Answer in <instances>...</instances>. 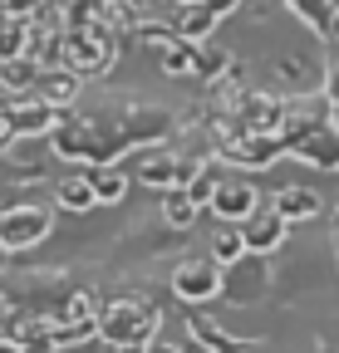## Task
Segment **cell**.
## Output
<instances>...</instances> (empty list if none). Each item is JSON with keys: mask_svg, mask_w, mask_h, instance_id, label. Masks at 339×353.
Masks as SVG:
<instances>
[{"mask_svg": "<svg viewBox=\"0 0 339 353\" xmlns=\"http://www.w3.org/2000/svg\"><path fill=\"white\" fill-rule=\"evenodd\" d=\"M0 6H6V15L30 20V15H39V10H45V0H0Z\"/></svg>", "mask_w": 339, "mask_h": 353, "instance_id": "obj_21", "label": "cell"}, {"mask_svg": "<svg viewBox=\"0 0 339 353\" xmlns=\"http://www.w3.org/2000/svg\"><path fill=\"white\" fill-rule=\"evenodd\" d=\"M285 148L290 152H300V157H310L315 167H339V132L334 128H325V123H305L300 132H285Z\"/></svg>", "mask_w": 339, "mask_h": 353, "instance_id": "obj_5", "label": "cell"}, {"mask_svg": "<svg viewBox=\"0 0 339 353\" xmlns=\"http://www.w3.org/2000/svg\"><path fill=\"white\" fill-rule=\"evenodd\" d=\"M271 206L295 226V221H315V216L325 211V196H320L315 187H280V192L271 196Z\"/></svg>", "mask_w": 339, "mask_h": 353, "instance_id": "obj_9", "label": "cell"}, {"mask_svg": "<svg viewBox=\"0 0 339 353\" xmlns=\"http://www.w3.org/2000/svg\"><path fill=\"white\" fill-rule=\"evenodd\" d=\"M173 294L182 304H211L226 294V265L211 255V260H187L173 270Z\"/></svg>", "mask_w": 339, "mask_h": 353, "instance_id": "obj_2", "label": "cell"}, {"mask_svg": "<svg viewBox=\"0 0 339 353\" xmlns=\"http://www.w3.org/2000/svg\"><path fill=\"white\" fill-rule=\"evenodd\" d=\"M25 44H30V25H25L20 15H6V10H0V64L20 59Z\"/></svg>", "mask_w": 339, "mask_h": 353, "instance_id": "obj_13", "label": "cell"}, {"mask_svg": "<svg viewBox=\"0 0 339 353\" xmlns=\"http://www.w3.org/2000/svg\"><path fill=\"white\" fill-rule=\"evenodd\" d=\"M74 88H79V74L69 69V74H45V79H39V99H45V103H69L74 99Z\"/></svg>", "mask_w": 339, "mask_h": 353, "instance_id": "obj_16", "label": "cell"}, {"mask_svg": "<svg viewBox=\"0 0 339 353\" xmlns=\"http://www.w3.org/2000/svg\"><path fill=\"white\" fill-rule=\"evenodd\" d=\"M280 118H285V108H280L275 99H266V94L246 103V128H261V132H275V128H280Z\"/></svg>", "mask_w": 339, "mask_h": 353, "instance_id": "obj_15", "label": "cell"}, {"mask_svg": "<svg viewBox=\"0 0 339 353\" xmlns=\"http://www.w3.org/2000/svg\"><path fill=\"white\" fill-rule=\"evenodd\" d=\"M197 176V167L192 162H177V157H167V152H148V157H138V182H148V187H187Z\"/></svg>", "mask_w": 339, "mask_h": 353, "instance_id": "obj_8", "label": "cell"}, {"mask_svg": "<svg viewBox=\"0 0 339 353\" xmlns=\"http://www.w3.org/2000/svg\"><path fill=\"white\" fill-rule=\"evenodd\" d=\"M217 187H222V172L217 167H197V176H192V182H187V192L202 201V211L211 206V196H217Z\"/></svg>", "mask_w": 339, "mask_h": 353, "instance_id": "obj_18", "label": "cell"}, {"mask_svg": "<svg viewBox=\"0 0 339 353\" xmlns=\"http://www.w3.org/2000/svg\"><path fill=\"white\" fill-rule=\"evenodd\" d=\"M0 255H10V250H6V241H0Z\"/></svg>", "mask_w": 339, "mask_h": 353, "instance_id": "obj_22", "label": "cell"}, {"mask_svg": "<svg viewBox=\"0 0 339 353\" xmlns=\"http://www.w3.org/2000/svg\"><path fill=\"white\" fill-rule=\"evenodd\" d=\"M211 255H217L222 265H236L241 255H251V250H246V236H241L236 221H231V231H217V241H211Z\"/></svg>", "mask_w": 339, "mask_h": 353, "instance_id": "obj_17", "label": "cell"}, {"mask_svg": "<svg viewBox=\"0 0 339 353\" xmlns=\"http://www.w3.org/2000/svg\"><path fill=\"white\" fill-rule=\"evenodd\" d=\"M280 152H285V138H280V132H246V138H236V143L226 148V157H236V162H256V167L275 162Z\"/></svg>", "mask_w": 339, "mask_h": 353, "instance_id": "obj_10", "label": "cell"}, {"mask_svg": "<svg viewBox=\"0 0 339 353\" xmlns=\"http://www.w3.org/2000/svg\"><path fill=\"white\" fill-rule=\"evenodd\" d=\"M55 201H59V211H94L99 206V192H94V176H64L59 182V192H55Z\"/></svg>", "mask_w": 339, "mask_h": 353, "instance_id": "obj_11", "label": "cell"}, {"mask_svg": "<svg viewBox=\"0 0 339 353\" xmlns=\"http://www.w3.org/2000/svg\"><path fill=\"white\" fill-rule=\"evenodd\" d=\"M162 314L148 299H113L99 309V339L113 348H153Z\"/></svg>", "mask_w": 339, "mask_h": 353, "instance_id": "obj_1", "label": "cell"}, {"mask_svg": "<svg viewBox=\"0 0 339 353\" xmlns=\"http://www.w3.org/2000/svg\"><path fill=\"white\" fill-rule=\"evenodd\" d=\"M50 231H55V216L45 206H6L0 211V241H6L10 255L35 250L39 241H50Z\"/></svg>", "mask_w": 339, "mask_h": 353, "instance_id": "obj_3", "label": "cell"}, {"mask_svg": "<svg viewBox=\"0 0 339 353\" xmlns=\"http://www.w3.org/2000/svg\"><path fill=\"white\" fill-rule=\"evenodd\" d=\"M192 334H197V343H202V348H236V339H231V334L211 329V324H202V319H192Z\"/></svg>", "mask_w": 339, "mask_h": 353, "instance_id": "obj_20", "label": "cell"}, {"mask_svg": "<svg viewBox=\"0 0 339 353\" xmlns=\"http://www.w3.org/2000/svg\"><path fill=\"white\" fill-rule=\"evenodd\" d=\"M241 226V236H246V250L251 255H275L280 245H285V231H290V221L271 206V211H256V216H246V221H236Z\"/></svg>", "mask_w": 339, "mask_h": 353, "instance_id": "obj_6", "label": "cell"}, {"mask_svg": "<svg viewBox=\"0 0 339 353\" xmlns=\"http://www.w3.org/2000/svg\"><path fill=\"white\" fill-rule=\"evenodd\" d=\"M197 211H202V201H197L187 187H167V192H162V221H167V226L187 231L192 221H197Z\"/></svg>", "mask_w": 339, "mask_h": 353, "instance_id": "obj_12", "label": "cell"}, {"mask_svg": "<svg viewBox=\"0 0 339 353\" xmlns=\"http://www.w3.org/2000/svg\"><path fill=\"white\" fill-rule=\"evenodd\" d=\"M108 59H113V50H108V39H99V30L64 34V69H74V74H104Z\"/></svg>", "mask_w": 339, "mask_h": 353, "instance_id": "obj_4", "label": "cell"}, {"mask_svg": "<svg viewBox=\"0 0 339 353\" xmlns=\"http://www.w3.org/2000/svg\"><path fill=\"white\" fill-rule=\"evenodd\" d=\"M197 69V54H192V39L173 44V50L162 54V74H192Z\"/></svg>", "mask_w": 339, "mask_h": 353, "instance_id": "obj_19", "label": "cell"}, {"mask_svg": "<svg viewBox=\"0 0 339 353\" xmlns=\"http://www.w3.org/2000/svg\"><path fill=\"white\" fill-rule=\"evenodd\" d=\"M211 211H217L222 221H246L261 211V192L256 182H246V176H222L217 196H211Z\"/></svg>", "mask_w": 339, "mask_h": 353, "instance_id": "obj_7", "label": "cell"}, {"mask_svg": "<svg viewBox=\"0 0 339 353\" xmlns=\"http://www.w3.org/2000/svg\"><path fill=\"white\" fill-rule=\"evenodd\" d=\"M94 192H99V206H118L123 196H128V176H123L118 167H94Z\"/></svg>", "mask_w": 339, "mask_h": 353, "instance_id": "obj_14", "label": "cell"}]
</instances>
